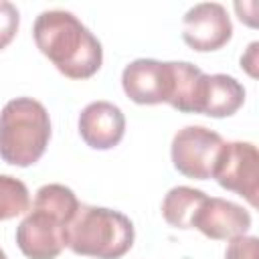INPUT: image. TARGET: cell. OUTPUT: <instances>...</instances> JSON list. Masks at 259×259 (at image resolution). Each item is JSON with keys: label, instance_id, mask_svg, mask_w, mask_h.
<instances>
[{"label": "cell", "instance_id": "6da1fadb", "mask_svg": "<svg viewBox=\"0 0 259 259\" xmlns=\"http://www.w3.org/2000/svg\"><path fill=\"white\" fill-rule=\"evenodd\" d=\"M32 36L38 51L69 79H89L103 63L101 42L69 10H42Z\"/></svg>", "mask_w": 259, "mask_h": 259}, {"label": "cell", "instance_id": "7a4b0ae2", "mask_svg": "<svg viewBox=\"0 0 259 259\" xmlns=\"http://www.w3.org/2000/svg\"><path fill=\"white\" fill-rule=\"evenodd\" d=\"M75 192L65 184H45L36 190L30 210L16 227V245L28 259L61 255L71 219L79 208Z\"/></svg>", "mask_w": 259, "mask_h": 259}, {"label": "cell", "instance_id": "3957f363", "mask_svg": "<svg viewBox=\"0 0 259 259\" xmlns=\"http://www.w3.org/2000/svg\"><path fill=\"white\" fill-rule=\"evenodd\" d=\"M134 223L119 210L79 204L65 235V245L85 257L119 259L134 245Z\"/></svg>", "mask_w": 259, "mask_h": 259}, {"label": "cell", "instance_id": "277c9868", "mask_svg": "<svg viewBox=\"0 0 259 259\" xmlns=\"http://www.w3.org/2000/svg\"><path fill=\"white\" fill-rule=\"evenodd\" d=\"M51 140L47 107L32 97L10 99L0 111V158L12 166H32Z\"/></svg>", "mask_w": 259, "mask_h": 259}, {"label": "cell", "instance_id": "5b68a950", "mask_svg": "<svg viewBox=\"0 0 259 259\" xmlns=\"http://www.w3.org/2000/svg\"><path fill=\"white\" fill-rule=\"evenodd\" d=\"M225 140L204 125H186L172 138L170 156L174 168L186 178L206 180L212 176Z\"/></svg>", "mask_w": 259, "mask_h": 259}, {"label": "cell", "instance_id": "8992f818", "mask_svg": "<svg viewBox=\"0 0 259 259\" xmlns=\"http://www.w3.org/2000/svg\"><path fill=\"white\" fill-rule=\"evenodd\" d=\"M225 190L237 192L251 206H257L259 194V154L251 142H225L212 176Z\"/></svg>", "mask_w": 259, "mask_h": 259}, {"label": "cell", "instance_id": "52a82bcc", "mask_svg": "<svg viewBox=\"0 0 259 259\" xmlns=\"http://www.w3.org/2000/svg\"><path fill=\"white\" fill-rule=\"evenodd\" d=\"M172 61L136 59L125 65L121 73V87L125 95L140 105L168 103L172 95Z\"/></svg>", "mask_w": 259, "mask_h": 259}, {"label": "cell", "instance_id": "ba28073f", "mask_svg": "<svg viewBox=\"0 0 259 259\" xmlns=\"http://www.w3.org/2000/svg\"><path fill=\"white\" fill-rule=\"evenodd\" d=\"M233 36V24L229 12L219 2L194 4L182 18V38L184 42L198 51L208 53L225 47Z\"/></svg>", "mask_w": 259, "mask_h": 259}, {"label": "cell", "instance_id": "9c48e42d", "mask_svg": "<svg viewBox=\"0 0 259 259\" xmlns=\"http://www.w3.org/2000/svg\"><path fill=\"white\" fill-rule=\"evenodd\" d=\"M251 227V214L225 198L206 196L192 217L190 229H198L204 237L214 241H233L245 237Z\"/></svg>", "mask_w": 259, "mask_h": 259}, {"label": "cell", "instance_id": "30bf717a", "mask_svg": "<svg viewBox=\"0 0 259 259\" xmlns=\"http://www.w3.org/2000/svg\"><path fill=\"white\" fill-rule=\"evenodd\" d=\"M79 134L89 148L109 150L125 134L123 111L109 101H91L79 115Z\"/></svg>", "mask_w": 259, "mask_h": 259}, {"label": "cell", "instance_id": "8fae6325", "mask_svg": "<svg viewBox=\"0 0 259 259\" xmlns=\"http://www.w3.org/2000/svg\"><path fill=\"white\" fill-rule=\"evenodd\" d=\"M245 101V87L231 75L214 73L202 75L194 113H202L208 117H229Z\"/></svg>", "mask_w": 259, "mask_h": 259}, {"label": "cell", "instance_id": "7c38bea8", "mask_svg": "<svg viewBox=\"0 0 259 259\" xmlns=\"http://www.w3.org/2000/svg\"><path fill=\"white\" fill-rule=\"evenodd\" d=\"M204 198H206V194L198 188L174 186L166 192V196L162 200V217L168 225H172L176 229H190L192 217Z\"/></svg>", "mask_w": 259, "mask_h": 259}, {"label": "cell", "instance_id": "4fadbf2b", "mask_svg": "<svg viewBox=\"0 0 259 259\" xmlns=\"http://www.w3.org/2000/svg\"><path fill=\"white\" fill-rule=\"evenodd\" d=\"M172 71H174V83L168 105H172L182 113H194L196 97L204 73L188 61H172Z\"/></svg>", "mask_w": 259, "mask_h": 259}, {"label": "cell", "instance_id": "5bb4252c", "mask_svg": "<svg viewBox=\"0 0 259 259\" xmlns=\"http://www.w3.org/2000/svg\"><path fill=\"white\" fill-rule=\"evenodd\" d=\"M28 206L30 196L26 184L10 174H0V221L14 219L26 212Z\"/></svg>", "mask_w": 259, "mask_h": 259}, {"label": "cell", "instance_id": "9a60e30c", "mask_svg": "<svg viewBox=\"0 0 259 259\" xmlns=\"http://www.w3.org/2000/svg\"><path fill=\"white\" fill-rule=\"evenodd\" d=\"M18 24H20L18 8L8 0H0V51L12 42V38L16 36Z\"/></svg>", "mask_w": 259, "mask_h": 259}, {"label": "cell", "instance_id": "2e32d148", "mask_svg": "<svg viewBox=\"0 0 259 259\" xmlns=\"http://www.w3.org/2000/svg\"><path fill=\"white\" fill-rule=\"evenodd\" d=\"M225 259H259L257 237H237L229 243Z\"/></svg>", "mask_w": 259, "mask_h": 259}, {"label": "cell", "instance_id": "e0dca14e", "mask_svg": "<svg viewBox=\"0 0 259 259\" xmlns=\"http://www.w3.org/2000/svg\"><path fill=\"white\" fill-rule=\"evenodd\" d=\"M0 259H6V253H4L2 249H0Z\"/></svg>", "mask_w": 259, "mask_h": 259}]
</instances>
